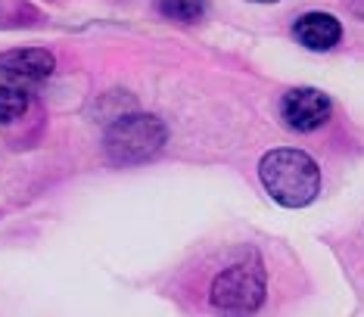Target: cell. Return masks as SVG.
I'll list each match as a JSON object with an SVG mask.
<instances>
[{
	"label": "cell",
	"instance_id": "obj_3",
	"mask_svg": "<svg viewBox=\"0 0 364 317\" xmlns=\"http://www.w3.org/2000/svg\"><path fill=\"white\" fill-rule=\"evenodd\" d=\"M268 280L259 258L230 264L212 280L209 286V305L221 317H252L264 305Z\"/></svg>",
	"mask_w": 364,
	"mask_h": 317
},
{
	"label": "cell",
	"instance_id": "obj_1",
	"mask_svg": "<svg viewBox=\"0 0 364 317\" xmlns=\"http://www.w3.org/2000/svg\"><path fill=\"white\" fill-rule=\"evenodd\" d=\"M264 193L284 208H305L321 193V168L302 149H271L259 162Z\"/></svg>",
	"mask_w": 364,
	"mask_h": 317
},
{
	"label": "cell",
	"instance_id": "obj_6",
	"mask_svg": "<svg viewBox=\"0 0 364 317\" xmlns=\"http://www.w3.org/2000/svg\"><path fill=\"white\" fill-rule=\"evenodd\" d=\"M293 35L302 47L324 53V50H333L343 41V25L330 13H302L293 22Z\"/></svg>",
	"mask_w": 364,
	"mask_h": 317
},
{
	"label": "cell",
	"instance_id": "obj_9",
	"mask_svg": "<svg viewBox=\"0 0 364 317\" xmlns=\"http://www.w3.org/2000/svg\"><path fill=\"white\" fill-rule=\"evenodd\" d=\"M346 10H349L355 19H364V0H346Z\"/></svg>",
	"mask_w": 364,
	"mask_h": 317
},
{
	"label": "cell",
	"instance_id": "obj_2",
	"mask_svg": "<svg viewBox=\"0 0 364 317\" xmlns=\"http://www.w3.org/2000/svg\"><path fill=\"white\" fill-rule=\"evenodd\" d=\"M168 144V128L162 119H156L150 112H128L109 122L103 137L106 158L119 168L128 165H140L156 158Z\"/></svg>",
	"mask_w": 364,
	"mask_h": 317
},
{
	"label": "cell",
	"instance_id": "obj_7",
	"mask_svg": "<svg viewBox=\"0 0 364 317\" xmlns=\"http://www.w3.org/2000/svg\"><path fill=\"white\" fill-rule=\"evenodd\" d=\"M28 87H10L4 85L0 87V124H13L16 119H22V115L28 112Z\"/></svg>",
	"mask_w": 364,
	"mask_h": 317
},
{
	"label": "cell",
	"instance_id": "obj_8",
	"mask_svg": "<svg viewBox=\"0 0 364 317\" xmlns=\"http://www.w3.org/2000/svg\"><path fill=\"white\" fill-rule=\"evenodd\" d=\"M159 10L171 22L190 25V22H200L205 16V0H159Z\"/></svg>",
	"mask_w": 364,
	"mask_h": 317
},
{
	"label": "cell",
	"instance_id": "obj_4",
	"mask_svg": "<svg viewBox=\"0 0 364 317\" xmlns=\"http://www.w3.org/2000/svg\"><path fill=\"white\" fill-rule=\"evenodd\" d=\"M330 112H333V103L318 87H289L280 100V115L299 134H309V131H318L321 124H327Z\"/></svg>",
	"mask_w": 364,
	"mask_h": 317
},
{
	"label": "cell",
	"instance_id": "obj_5",
	"mask_svg": "<svg viewBox=\"0 0 364 317\" xmlns=\"http://www.w3.org/2000/svg\"><path fill=\"white\" fill-rule=\"evenodd\" d=\"M56 69V60L50 50L41 47H22L10 50V53H0V87H31L38 81L50 78Z\"/></svg>",
	"mask_w": 364,
	"mask_h": 317
},
{
	"label": "cell",
	"instance_id": "obj_10",
	"mask_svg": "<svg viewBox=\"0 0 364 317\" xmlns=\"http://www.w3.org/2000/svg\"><path fill=\"white\" fill-rule=\"evenodd\" d=\"M250 4H277V0H250Z\"/></svg>",
	"mask_w": 364,
	"mask_h": 317
}]
</instances>
